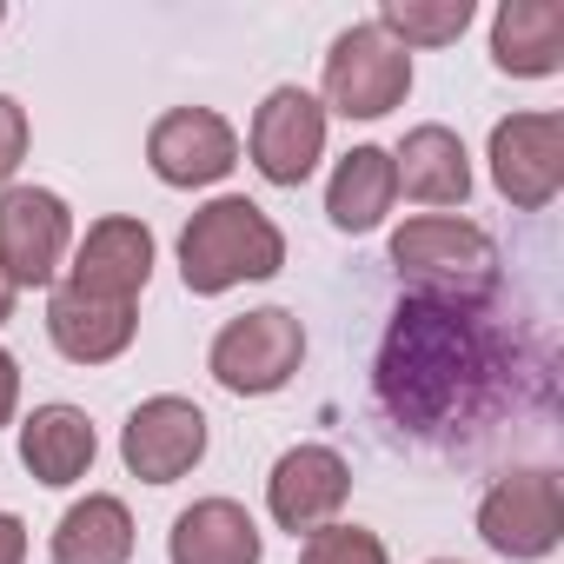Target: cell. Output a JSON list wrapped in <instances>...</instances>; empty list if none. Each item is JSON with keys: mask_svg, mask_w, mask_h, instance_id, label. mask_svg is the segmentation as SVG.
Returning <instances> with one entry per match:
<instances>
[{"mask_svg": "<svg viewBox=\"0 0 564 564\" xmlns=\"http://www.w3.org/2000/svg\"><path fill=\"white\" fill-rule=\"evenodd\" d=\"M485 346L465 319V306H438V300H412L399 306L386 352H379V399L399 425H452L471 419V399L485 386Z\"/></svg>", "mask_w": 564, "mask_h": 564, "instance_id": "6da1fadb", "label": "cell"}, {"mask_svg": "<svg viewBox=\"0 0 564 564\" xmlns=\"http://www.w3.org/2000/svg\"><path fill=\"white\" fill-rule=\"evenodd\" d=\"M279 265H286V232L239 193L199 206L180 232V279L199 300H219V293L246 286V279H272Z\"/></svg>", "mask_w": 564, "mask_h": 564, "instance_id": "7a4b0ae2", "label": "cell"}, {"mask_svg": "<svg viewBox=\"0 0 564 564\" xmlns=\"http://www.w3.org/2000/svg\"><path fill=\"white\" fill-rule=\"evenodd\" d=\"M392 265L405 279H419L425 293H445L465 306V293H485L498 279V252L491 239L471 226V219H452V213H419L392 232Z\"/></svg>", "mask_w": 564, "mask_h": 564, "instance_id": "3957f363", "label": "cell"}, {"mask_svg": "<svg viewBox=\"0 0 564 564\" xmlns=\"http://www.w3.org/2000/svg\"><path fill=\"white\" fill-rule=\"evenodd\" d=\"M300 359H306V326H300V313H286V306H259V313H246V319H226L219 339H213V352H206L213 379H219L232 399H265V392H279V386L300 372Z\"/></svg>", "mask_w": 564, "mask_h": 564, "instance_id": "277c9868", "label": "cell"}, {"mask_svg": "<svg viewBox=\"0 0 564 564\" xmlns=\"http://www.w3.org/2000/svg\"><path fill=\"white\" fill-rule=\"evenodd\" d=\"M478 538L511 557V564H538L557 551L564 538V478L551 465H524L505 471L485 498H478Z\"/></svg>", "mask_w": 564, "mask_h": 564, "instance_id": "5b68a950", "label": "cell"}, {"mask_svg": "<svg viewBox=\"0 0 564 564\" xmlns=\"http://www.w3.org/2000/svg\"><path fill=\"white\" fill-rule=\"evenodd\" d=\"M412 94V54L386 41L372 21L346 28L326 54V107L346 120H386Z\"/></svg>", "mask_w": 564, "mask_h": 564, "instance_id": "8992f818", "label": "cell"}, {"mask_svg": "<svg viewBox=\"0 0 564 564\" xmlns=\"http://www.w3.org/2000/svg\"><path fill=\"white\" fill-rule=\"evenodd\" d=\"M74 246V213L47 186H8L0 193V272L8 286H47Z\"/></svg>", "mask_w": 564, "mask_h": 564, "instance_id": "52a82bcc", "label": "cell"}, {"mask_svg": "<svg viewBox=\"0 0 564 564\" xmlns=\"http://www.w3.org/2000/svg\"><path fill=\"white\" fill-rule=\"evenodd\" d=\"M491 186L518 206L538 213L564 186V113H511L491 127Z\"/></svg>", "mask_w": 564, "mask_h": 564, "instance_id": "ba28073f", "label": "cell"}, {"mask_svg": "<svg viewBox=\"0 0 564 564\" xmlns=\"http://www.w3.org/2000/svg\"><path fill=\"white\" fill-rule=\"evenodd\" d=\"M352 498V471L333 445H293V452H279L272 478H265V511L279 531H293V538H313L319 524H339Z\"/></svg>", "mask_w": 564, "mask_h": 564, "instance_id": "9c48e42d", "label": "cell"}, {"mask_svg": "<svg viewBox=\"0 0 564 564\" xmlns=\"http://www.w3.org/2000/svg\"><path fill=\"white\" fill-rule=\"evenodd\" d=\"M246 147H252V166L272 186H306L319 153H326V107L306 87H272L252 113Z\"/></svg>", "mask_w": 564, "mask_h": 564, "instance_id": "30bf717a", "label": "cell"}, {"mask_svg": "<svg viewBox=\"0 0 564 564\" xmlns=\"http://www.w3.org/2000/svg\"><path fill=\"white\" fill-rule=\"evenodd\" d=\"M147 166L160 173V186H219L239 166V133L213 107H173L147 133Z\"/></svg>", "mask_w": 564, "mask_h": 564, "instance_id": "8fae6325", "label": "cell"}, {"mask_svg": "<svg viewBox=\"0 0 564 564\" xmlns=\"http://www.w3.org/2000/svg\"><path fill=\"white\" fill-rule=\"evenodd\" d=\"M120 458H127V471L147 478V485L186 478V471L206 458V412H199L193 399H173V392L133 405V419L120 425Z\"/></svg>", "mask_w": 564, "mask_h": 564, "instance_id": "7c38bea8", "label": "cell"}, {"mask_svg": "<svg viewBox=\"0 0 564 564\" xmlns=\"http://www.w3.org/2000/svg\"><path fill=\"white\" fill-rule=\"evenodd\" d=\"M153 279V232L147 219H94L87 239L74 246V265H67V286L87 293V300H107V306H133Z\"/></svg>", "mask_w": 564, "mask_h": 564, "instance_id": "4fadbf2b", "label": "cell"}, {"mask_svg": "<svg viewBox=\"0 0 564 564\" xmlns=\"http://www.w3.org/2000/svg\"><path fill=\"white\" fill-rule=\"evenodd\" d=\"M166 557L173 564H259L265 557V538L252 524L246 505L232 498H199L173 518L166 531Z\"/></svg>", "mask_w": 564, "mask_h": 564, "instance_id": "5bb4252c", "label": "cell"}, {"mask_svg": "<svg viewBox=\"0 0 564 564\" xmlns=\"http://www.w3.org/2000/svg\"><path fill=\"white\" fill-rule=\"evenodd\" d=\"M133 333H140L133 306H107V300L74 293V286H61V293L47 300V339H54V352L74 359V366H107V359H120V352L133 346Z\"/></svg>", "mask_w": 564, "mask_h": 564, "instance_id": "9a60e30c", "label": "cell"}, {"mask_svg": "<svg viewBox=\"0 0 564 564\" xmlns=\"http://www.w3.org/2000/svg\"><path fill=\"white\" fill-rule=\"evenodd\" d=\"M392 180L419 206H465V193H471L465 140L452 127H412L399 140V153H392Z\"/></svg>", "mask_w": 564, "mask_h": 564, "instance_id": "2e32d148", "label": "cell"}, {"mask_svg": "<svg viewBox=\"0 0 564 564\" xmlns=\"http://www.w3.org/2000/svg\"><path fill=\"white\" fill-rule=\"evenodd\" d=\"M491 61L498 74L544 80L564 67V8L557 0H505L491 21Z\"/></svg>", "mask_w": 564, "mask_h": 564, "instance_id": "e0dca14e", "label": "cell"}, {"mask_svg": "<svg viewBox=\"0 0 564 564\" xmlns=\"http://www.w3.org/2000/svg\"><path fill=\"white\" fill-rule=\"evenodd\" d=\"M94 452H100V438H94V419L80 412V405H41L28 425H21V465L41 478V485H74V478H87V465H94Z\"/></svg>", "mask_w": 564, "mask_h": 564, "instance_id": "ac0fdd59", "label": "cell"}, {"mask_svg": "<svg viewBox=\"0 0 564 564\" xmlns=\"http://www.w3.org/2000/svg\"><path fill=\"white\" fill-rule=\"evenodd\" d=\"M54 564H133V511L113 491H87L54 524Z\"/></svg>", "mask_w": 564, "mask_h": 564, "instance_id": "d6986e66", "label": "cell"}, {"mask_svg": "<svg viewBox=\"0 0 564 564\" xmlns=\"http://www.w3.org/2000/svg\"><path fill=\"white\" fill-rule=\"evenodd\" d=\"M399 199V180H392V153L386 147H352L339 166H333V186H326V213L339 232H372Z\"/></svg>", "mask_w": 564, "mask_h": 564, "instance_id": "ffe728a7", "label": "cell"}, {"mask_svg": "<svg viewBox=\"0 0 564 564\" xmlns=\"http://www.w3.org/2000/svg\"><path fill=\"white\" fill-rule=\"evenodd\" d=\"M372 28L386 41H399L405 54L412 47H445L471 28V0H386Z\"/></svg>", "mask_w": 564, "mask_h": 564, "instance_id": "44dd1931", "label": "cell"}, {"mask_svg": "<svg viewBox=\"0 0 564 564\" xmlns=\"http://www.w3.org/2000/svg\"><path fill=\"white\" fill-rule=\"evenodd\" d=\"M300 564H386V544L379 531L366 524H319L300 551Z\"/></svg>", "mask_w": 564, "mask_h": 564, "instance_id": "7402d4cb", "label": "cell"}, {"mask_svg": "<svg viewBox=\"0 0 564 564\" xmlns=\"http://www.w3.org/2000/svg\"><path fill=\"white\" fill-rule=\"evenodd\" d=\"M21 160H28V107L0 94V193L21 173Z\"/></svg>", "mask_w": 564, "mask_h": 564, "instance_id": "603a6c76", "label": "cell"}, {"mask_svg": "<svg viewBox=\"0 0 564 564\" xmlns=\"http://www.w3.org/2000/svg\"><path fill=\"white\" fill-rule=\"evenodd\" d=\"M0 564H28V524L14 511H0Z\"/></svg>", "mask_w": 564, "mask_h": 564, "instance_id": "cb8c5ba5", "label": "cell"}, {"mask_svg": "<svg viewBox=\"0 0 564 564\" xmlns=\"http://www.w3.org/2000/svg\"><path fill=\"white\" fill-rule=\"evenodd\" d=\"M14 405H21V366H14L8 346H0V425L14 419Z\"/></svg>", "mask_w": 564, "mask_h": 564, "instance_id": "d4e9b609", "label": "cell"}, {"mask_svg": "<svg viewBox=\"0 0 564 564\" xmlns=\"http://www.w3.org/2000/svg\"><path fill=\"white\" fill-rule=\"evenodd\" d=\"M14 300H21V293L8 286V272H0V326H8V319H14Z\"/></svg>", "mask_w": 564, "mask_h": 564, "instance_id": "484cf974", "label": "cell"}, {"mask_svg": "<svg viewBox=\"0 0 564 564\" xmlns=\"http://www.w3.org/2000/svg\"><path fill=\"white\" fill-rule=\"evenodd\" d=\"M432 564H458V557H432Z\"/></svg>", "mask_w": 564, "mask_h": 564, "instance_id": "4316f807", "label": "cell"}, {"mask_svg": "<svg viewBox=\"0 0 564 564\" xmlns=\"http://www.w3.org/2000/svg\"><path fill=\"white\" fill-rule=\"evenodd\" d=\"M0 21H8V14H0Z\"/></svg>", "mask_w": 564, "mask_h": 564, "instance_id": "83f0119b", "label": "cell"}]
</instances>
